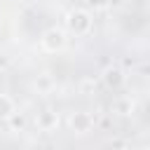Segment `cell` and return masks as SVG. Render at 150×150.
<instances>
[{"mask_svg": "<svg viewBox=\"0 0 150 150\" xmlns=\"http://www.w3.org/2000/svg\"><path fill=\"white\" fill-rule=\"evenodd\" d=\"M103 84L105 87H110V89H117V87H122L124 84V73L117 68V66H108L105 70H103Z\"/></svg>", "mask_w": 150, "mask_h": 150, "instance_id": "277c9868", "label": "cell"}, {"mask_svg": "<svg viewBox=\"0 0 150 150\" xmlns=\"http://www.w3.org/2000/svg\"><path fill=\"white\" fill-rule=\"evenodd\" d=\"M0 33H2V23H0Z\"/></svg>", "mask_w": 150, "mask_h": 150, "instance_id": "8fae6325", "label": "cell"}, {"mask_svg": "<svg viewBox=\"0 0 150 150\" xmlns=\"http://www.w3.org/2000/svg\"><path fill=\"white\" fill-rule=\"evenodd\" d=\"M7 124H9L12 131H23V129H26V115L19 112V110H14V112L7 117Z\"/></svg>", "mask_w": 150, "mask_h": 150, "instance_id": "8992f818", "label": "cell"}, {"mask_svg": "<svg viewBox=\"0 0 150 150\" xmlns=\"http://www.w3.org/2000/svg\"><path fill=\"white\" fill-rule=\"evenodd\" d=\"M66 26L75 35H87L91 30V14L87 9H73L66 14Z\"/></svg>", "mask_w": 150, "mask_h": 150, "instance_id": "6da1fadb", "label": "cell"}, {"mask_svg": "<svg viewBox=\"0 0 150 150\" xmlns=\"http://www.w3.org/2000/svg\"><path fill=\"white\" fill-rule=\"evenodd\" d=\"M40 42H42V49H47V52H61L66 47V33L61 28H47L42 33Z\"/></svg>", "mask_w": 150, "mask_h": 150, "instance_id": "7a4b0ae2", "label": "cell"}, {"mask_svg": "<svg viewBox=\"0 0 150 150\" xmlns=\"http://www.w3.org/2000/svg\"><path fill=\"white\" fill-rule=\"evenodd\" d=\"M68 124H70V129L75 131V134H87V131H91V127H94V117L89 115V112H73L70 115V120H68Z\"/></svg>", "mask_w": 150, "mask_h": 150, "instance_id": "3957f363", "label": "cell"}, {"mask_svg": "<svg viewBox=\"0 0 150 150\" xmlns=\"http://www.w3.org/2000/svg\"><path fill=\"white\" fill-rule=\"evenodd\" d=\"M112 0H89V5L94 7V9H103V7H108Z\"/></svg>", "mask_w": 150, "mask_h": 150, "instance_id": "30bf717a", "label": "cell"}, {"mask_svg": "<svg viewBox=\"0 0 150 150\" xmlns=\"http://www.w3.org/2000/svg\"><path fill=\"white\" fill-rule=\"evenodd\" d=\"M35 87H40V89H49V87H52V80H49V75H40V77L35 80Z\"/></svg>", "mask_w": 150, "mask_h": 150, "instance_id": "9c48e42d", "label": "cell"}, {"mask_svg": "<svg viewBox=\"0 0 150 150\" xmlns=\"http://www.w3.org/2000/svg\"><path fill=\"white\" fill-rule=\"evenodd\" d=\"M131 110H134V101L131 98H120L115 103V112H120V115H129Z\"/></svg>", "mask_w": 150, "mask_h": 150, "instance_id": "ba28073f", "label": "cell"}, {"mask_svg": "<svg viewBox=\"0 0 150 150\" xmlns=\"http://www.w3.org/2000/svg\"><path fill=\"white\" fill-rule=\"evenodd\" d=\"M141 150H150V148H141Z\"/></svg>", "mask_w": 150, "mask_h": 150, "instance_id": "7c38bea8", "label": "cell"}, {"mask_svg": "<svg viewBox=\"0 0 150 150\" xmlns=\"http://www.w3.org/2000/svg\"><path fill=\"white\" fill-rule=\"evenodd\" d=\"M14 101L7 96V94H0V120H7L12 112H14Z\"/></svg>", "mask_w": 150, "mask_h": 150, "instance_id": "52a82bcc", "label": "cell"}, {"mask_svg": "<svg viewBox=\"0 0 150 150\" xmlns=\"http://www.w3.org/2000/svg\"><path fill=\"white\" fill-rule=\"evenodd\" d=\"M56 124H59V115H56V112L45 110V112L38 115V127H40L42 131H52V129H56Z\"/></svg>", "mask_w": 150, "mask_h": 150, "instance_id": "5b68a950", "label": "cell"}]
</instances>
